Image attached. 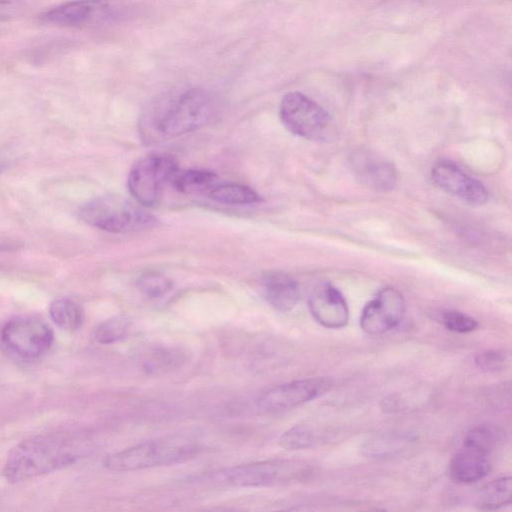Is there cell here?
<instances>
[{
	"label": "cell",
	"instance_id": "obj_1",
	"mask_svg": "<svg viewBox=\"0 0 512 512\" xmlns=\"http://www.w3.org/2000/svg\"><path fill=\"white\" fill-rule=\"evenodd\" d=\"M217 109L215 98L200 88L161 96L142 111L140 138L151 145L182 136L209 123Z\"/></svg>",
	"mask_w": 512,
	"mask_h": 512
},
{
	"label": "cell",
	"instance_id": "obj_2",
	"mask_svg": "<svg viewBox=\"0 0 512 512\" xmlns=\"http://www.w3.org/2000/svg\"><path fill=\"white\" fill-rule=\"evenodd\" d=\"M79 457L77 440L68 432L40 434L13 448L4 475L9 481L20 482L73 464Z\"/></svg>",
	"mask_w": 512,
	"mask_h": 512
},
{
	"label": "cell",
	"instance_id": "obj_3",
	"mask_svg": "<svg viewBox=\"0 0 512 512\" xmlns=\"http://www.w3.org/2000/svg\"><path fill=\"white\" fill-rule=\"evenodd\" d=\"M313 471L304 461L270 459L206 472L191 480L213 487H272L303 482Z\"/></svg>",
	"mask_w": 512,
	"mask_h": 512
},
{
	"label": "cell",
	"instance_id": "obj_4",
	"mask_svg": "<svg viewBox=\"0 0 512 512\" xmlns=\"http://www.w3.org/2000/svg\"><path fill=\"white\" fill-rule=\"evenodd\" d=\"M202 447L182 439L150 440L107 455L106 469L128 472L183 463L197 457Z\"/></svg>",
	"mask_w": 512,
	"mask_h": 512
},
{
	"label": "cell",
	"instance_id": "obj_5",
	"mask_svg": "<svg viewBox=\"0 0 512 512\" xmlns=\"http://www.w3.org/2000/svg\"><path fill=\"white\" fill-rule=\"evenodd\" d=\"M136 11L129 0H72L45 11L49 24L76 29H94L125 22Z\"/></svg>",
	"mask_w": 512,
	"mask_h": 512
},
{
	"label": "cell",
	"instance_id": "obj_6",
	"mask_svg": "<svg viewBox=\"0 0 512 512\" xmlns=\"http://www.w3.org/2000/svg\"><path fill=\"white\" fill-rule=\"evenodd\" d=\"M81 218L94 227L121 234L151 229L159 222L142 205L115 196L87 203L81 210Z\"/></svg>",
	"mask_w": 512,
	"mask_h": 512
},
{
	"label": "cell",
	"instance_id": "obj_7",
	"mask_svg": "<svg viewBox=\"0 0 512 512\" xmlns=\"http://www.w3.org/2000/svg\"><path fill=\"white\" fill-rule=\"evenodd\" d=\"M177 170V161L171 154L150 153L131 167L127 179L129 192L138 204L155 206Z\"/></svg>",
	"mask_w": 512,
	"mask_h": 512
},
{
	"label": "cell",
	"instance_id": "obj_8",
	"mask_svg": "<svg viewBox=\"0 0 512 512\" xmlns=\"http://www.w3.org/2000/svg\"><path fill=\"white\" fill-rule=\"evenodd\" d=\"M279 116L291 133L308 140L324 141L332 133L329 114L315 101L297 91L283 96Z\"/></svg>",
	"mask_w": 512,
	"mask_h": 512
},
{
	"label": "cell",
	"instance_id": "obj_9",
	"mask_svg": "<svg viewBox=\"0 0 512 512\" xmlns=\"http://www.w3.org/2000/svg\"><path fill=\"white\" fill-rule=\"evenodd\" d=\"M1 341L11 353L22 359L32 360L49 350L53 333L39 320L17 318L3 327Z\"/></svg>",
	"mask_w": 512,
	"mask_h": 512
},
{
	"label": "cell",
	"instance_id": "obj_10",
	"mask_svg": "<svg viewBox=\"0 0 512 512\" xmlns=\"http://www.w3.org/2000/svg\"><path fill=\"white\" fill-rule=\"evenodd\" d=\"M327 377H309L275 386L257 400L259 409L265 412H280L310 402L332 388Z\"/></svg>",
	"mask_w": 512,
	"mask_h": 512
},
{
	"label": "cell",
	"instance_id": "obj_11",
	"mask_svg": "<svg viewBox=\"0 0 512 512\" xmlns=\"http://www.w3.org/2000/svg\"><path fill=\"white\" fill-rule=\"evenodd\" d=\"M405 313V301L395 288L380 290L362 310L360 327L370 335H381L397 327Z\"/></svg>",
	"mask_w": 512,
	"mask_h": 512
},
{
	"label": "cell",
	"instance_id": "obj_12",
	"mask_svg": "<svg viewBox=\"0 0 512 512\" xmlns=\"http://www.w3.org/2000/svg\"><path fill=\"white\" fill-rule=\"evenodd\" d=\"M435 184L470 205H482L488 199L485 186L451 161H440L431 172Z\"/></svg>",
	"mask_w": 512,
	"mask_h": 512
},
{
	"label": "cell",
	"instance_id": "obj_13",
	"mask_svg": "<svg viewBox=\"0 0 512 512\" xmlns=\"http://www.w3.org/2000/svg\"><path fill=\"white\" fill-rule=\"evenodd\" d=\"M355 177L369 189L386 192L397 182V171L387 159L369 149H358L350 157Z\"/></svg>",
	"mask_w": 512,
	"mask_h": 512
},
{
	"label": "cell",
	"instance_id": "obj_14",
	"mask_svg": "<svg viewBox=\"0 0 512 512\" xmlns=\"http://www.w3.org/2000/svg\"><path fill=\"white\" fill-rule=\"evenodd\" d=\"M308 306L315 321L325 328L339 329L348 323L349 310L346 300L329 282H320L314 287Z\"/></svg>",
	"mask_w": 512,
	"mask_h": 512
},
{
	"label": "cell",
	"instance_id": "obj_15",
	"mask_svg": "<svg viewBox=\"0 0 512 512\" xmlns=\"http://www.w3.org/2000/svg\"><path fill=\"white\" fill-rule=\"evenodd\" d=\"M490 455L491 453L480 448L462 444L450 460V477L463 484L483 479L491 470Z\"/></svg>",
	"mask_w": 512,
	"mask_h": 512
},
{
	"label": "cell",
	"instance_id": "obj_16",
	"mask_svg": "<svg viewBox=\"0 0 512 512\" xmlns=\"http://www.w3.org/2000/svg\"><path fill=\"white\" fill-rule=\"evenodd\" d=\"M263 294L268 304L279 312L291 311L299 302L297 281L283 272H269L262 278Z\"/></svg>",
	"mask_w": 512,
	"mask_h": 512
},
{
	"label": "cell",
	"instance_id": "obj_17",
	"mask_svg": "<svg viewBox=\"0 0 512 512\" xmlns=\"http://www.w3.org/2000/svg\"><path fill=\"white\" fill-rule=\"evenodd\" d=\"M170 182L178 192L197 194L209 192L216 185L217 175L203 169L177 170Z\"/></svg>",
	"mask_w": 512,
	"mask_h": 512
},
{
	"label": "cell",
	"instance_id": "obj_18",
	"mask_svg": "<svg viewBox=\"0 0 512 512\" xmlns=\"http://www.w3.org/2000/svg\"><path fill=\"white\" fill-rule=\"evenodd\" d=\"M512 479L503 476L492 480L480 489L476 506L481 510H496L511 503Z\"/></svg>",
	"mask_w": 512,
	"mask_h": 512
},
{
	"label": "cell",
	"instance_id": "obj_19",
	"mask_svg": "<svg viewBox=\"0 0 512 512\" xmlns=\"http://www.w3.org/2000/svg\"><path fill=\"white\" fill-rule=\"evenodd\" d=\"M208 196L215 202L229 205H247L262 202L261 196L255 190L236 183L215 185L208 192Z\"/></svg>",
	"mask_w": 512,
	"mask_h": 512
},
{
	"label": "cell",
	"instance_id": "obj_20",
	"mask_svg": "<svg viewBox=\"0 0 512 512\" xmlns=\"http://www.w3.org/2000/svg\"><path fill=\"white\" fill-rule=\"evenodd\" d=\"M49 314L53 322L66 331L79 329L84 320L81 307L74 301L66 298L54 300L50 304Z\"/></svg>",
	"mask_w": 512,
	"mask_h": 512
},
{
	"label": "cell",
	"instance_id": "obj_21",
	"mask_svg": "<svg viewBox=\"0 0 512 512\" xmlns=\"http://www.w3.org/2000/svg\"><path fill=\"white\" fill-rule=\"evenodd\" d=\"M130 329V321L124 316L104 320L94 329V339L100 344H113L124 339Z\"/></svg>",
	"mask_w": 512,
	"mask_h": 512
},
{
	"label": "cell",
	"instance_id": "obj_22",
	"mask_svg": "<svg viewBox=\"0 0 512 512\" xmlns=\"http://www.w3.org/2000/svg\"><path fill=\"white\" fill-rule=\"evenodd\" d=\"M502 440L501 431L492 425L477 426L466 433L462 444L478 447L489 453Z\"/></svg>",
	"mask_w": 512,
	"mask_h": 512
},
{
	"label": "cell",
	"instance_id": "obj_23",
	"mask_svg": "<svg viewBox=\"0 0 512 512\" xmlns=\"http://www.w3.org/2000/svg\"><path fill=\"white\" fill-rule=\"evenodd\" d=\"M139 291L149 298H161L168 294L173 287L172 281L158 272H146L136 280Z\"/></svg>",
	"mask_w": 512,
	"mask_h": 512
},
{
	"label": "cell",
	"instance_id": "obj_24",
	"mask_svg": "<svg viewBox=\"0 0 512 512\" xmlns=\"http://www.w3.org/2000/svg\"><path fill=\"white\" fill-rule=\"evenodd\" d=\"M315 442V433L304 424L295 425L286 430L279 438V445L286 450H300L311 447Z\"/></svg>",
	"mask_w": 512,
	"mask_h": 512
},
{
	"label": "cell",
	"instance_id": "obj_25",
	"mask_svg": "<svg viewBox=\"0 0 512 512\" xmlns=\"http://www.w3.org/2000/svg\"><path fill=\"white\" fill-rule=\"evenodd\" d=\"M442 323L446 329L455 333H469L478 327V322L473 317L459 311L448 310L442 314Z\"/></svg>",
	"mask_w": 512,
	"mask_h": 512
},
{
	"label": "cell",
	"instance_id": "obj_26",
	"mask_svg": "<svg viewBox=\"0 0 512 512\" xmlns=\"http://www.w3.org/2000/svg\"><path fill=\"white\" fill-rule=\"evenodd\" d=\"M509 359V354L503 350H487L476 355L475 364L481 371L497 372L507 366Z\"/></svg>",
	"mask_w": 512,
	"mask_h": 512
},
{
	"label": "cell",
	"instance_id": "obj_27",
	"mask_svg": "<svg viewBox=\"0 0 512 512\" xmlns=\"http://www.w3.org/2000/svg\"><path fill=\"white\" fill-rule=\"evenodd\" d=\"M29 0H0V21L20 15L28 6Z\"/></svg>",
	"mask_w": 512,
	"mask_h": 512
}]
</instances>
